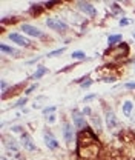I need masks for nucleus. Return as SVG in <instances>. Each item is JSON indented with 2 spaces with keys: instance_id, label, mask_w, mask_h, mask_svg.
I'll return each mask as SVG.
<instances>
[{
  "instance_id": "43",
  "label": "nucleus",
  "mask_w": 135,
  "mask_h": 160,
  "mask_svg": "<svg viewBox=\"0 0 135 160\" xmlns=\"http://www.w3.org/2000/svg\"><path fill=\"white\" fill-rule=\"evenodd\" d=\"M132 66H134V72H135V59H132Z\"/></svg>"
},
{
  "instance_id": "36",
  "label": "nucleus",
  "mask_w": 135,
  "mask_h": 160,
  "mask_svg": "<svg viewBox=\"0 0 135 160\" xmlns=\"http://www.w3.org/2000/svg\"><path fill=\"white\" fill-rule=\"evenodd\" d=\"M132 22V19H128V17H123V19H120V22H118V25L120 26H128L129 23Z\"/></svg>"
},
{
  "instance_id": "33",
  "label": "nucleus",
  "mask_w": 135,
  "mask_h": 160,
  "mask_svg": "<svg viewBox=\"0 0 135 160\" xmlns=\"http://www.w3.org/2000/svg\"><path fill=\"white\" fill-rule=\"evenodd\" d=\"M94 82H95V80H92V79L86 80L84 83H81V85H80V88H81V89H89V88L94 85Z\"/></svg>"
},
{
  "instance_id": "7",
  "label": "nucleus",
  "mask_w": 135,
  "mask_h": 160,
  "mask_svg": "<svg viewBox=\"0 0 135 160\" xmlns=\"http://www.w3.org/2000/svg\"><path fill=\"white\" fill-rule=\"evenodd\" d=\"M43 140H45V145H46V148L49 149V151H58L60 148H61V145H60V142L58 139L55 137V134L46 126L45 129H43Z\"/></svg>"
},
{
  "instance_id": "3",
  "label": "nucleus",
  "mask_w": 135,
  "mask_h": 160,
  "mask_svg": "<svg viewBox=\"0 0 135 160\" xmlns=\"http://www.w3.org/2000/svg\"><path fill=\"white\" fill-rule=\"evenodd\" d=\"M45 25H46L51 31L58 32V34H61V36H63V34H68L69 29H71L69 23L65 19H61V17H46Z\"/></svg>"
},
{
  "instance_id": "21",
  "label": "nucleus",
  "mask_w": 135,
  "mask_h": 160,
  "mask_svg": "<svg viewBox=\"0 0 135 160\" xmlns=\"http://www.w3.org/2000/svg\"><path fill=\"white\" fill-rule=\"evenodd\" d=\"M72 60H77V62H84V60H89L86 57V52L81 51V49H77V51H72L71 56H69Z\"/></svg>"
},
{
  "instance_id": "24",
  "label": "nucleus",
  "mask_w": 135,
  "mask_h": 160,
  "mask_svg": "<svg viewBox=\"0 0 135 160\" xmlns=\"http://www.w3.org/2000/svg\"><path fill=\"white\" fill-rule=\"evenodd\" d=\"M9 131L14 132V134H20V136H22V134L26 131V126H25V125H11V126H9Z\"/></svg>"
},
{
  "instance_id": "17",
  "label": "nucleus",
  "mask_w": 135,
  "mask_h": 160,
  "mask_svg": "<svg viewBox=\"0 0 135 160\" xmlns=\"http://www.w3.org/2000/svg\"><path fill=\"white\" fill-rule=\"evenodd\" d=\"M134 109H135V103L134 100L131 99H126L123 103H121V112L126 119H132V114H134Z\"/></svg>"
},
{
  "instance_id": "34",
  "label": "nucleus",
  "mask_w": 135,
  "mask_h": 160,
  "mask_svg": "<svg viewBox=\"0 0 135 160\" xmlns=\"http://www.w3.org/2000/svg\"><path fill=\"white\" fill-rule=\"evenodd\" d=\"M95 99H98V94H97V92H94V94H88V96L83 97V103H88V102L95 100Z\"/></svg>"
},
{
  "instance_id": "13",
  "label": "nucleus",
  "mask_w": 135,
  "mask_h": 160,
  "mask_svg": "<svg viewBox=\"0 0 135 160\" xmlns=\"http://www.w3.org/2000/svg\"><path fill=\"white\" fill-rule=\"evenodd\" d=\"M26 85H28L26 80H25V82H20V83H16V85H11L5 92H2V100H8V99H11V97L19 96L20 92H25L23 88H25Z\"/></svg>"
},
{
  "instance_id": "26",
  "label": "nucleus",
  "mask_w": 135,
  "mask_h": 160,
  "mask_svg": "<svg viewBox=\"0 0 135 160\" xmlns=\"http://www.w3.org/2000/svg\"><path fill=\"white\" fill-rule=\"evenodd\" d=\"M37 88H39V83H37V82H36V83H31V85L25 89V92H23V94H25V97H29L34 91H37Z\"/></svg>"
},
{
  "instance_id": "30",
  "label": "nucleus",
  "mask_w": 135,
  "mask_h": 160,
  "mask_svg": "<svg viewBox=\"0 0 135 160\" xmlns=\"http://www.w3.org/2000/svg\"><path fill=\"white\" fill-rule=\"evenodd\" d=\"M100 82H104V83H115L117 82V76L114 74H109V76H103V77H100Z\"/></svg>"
},
{
  "instance_id": "1",
  "label": "nucleus",
  "mask_w": 135,
  "mask_h": 160,
  "mask_svg": "<svg viewBox=\"0 0 135 160\" xmlns=\"http://www.w3.org/2000/svg\"><path fill=\"white\" fill-rule=\"evenodd\" d=\"M100 136L95 131L88 126L83 131L77 132V140H75V148H86V146H94V145H100ZM101 146V145H100Z\"/></svg>"
},
{
  "instance_id": "25",
  "label": "nucleus",
  "mask_w": 135,
  "mask_h": 160,
  "mask_svg": "<svg viewBox=\"0 0 135 160\" xmlns=\"http://www.w3.org/2000/svg\"><path fill=\"white\" fill-rule=\"evenodd\" d=\"M28 103V97H20L14 105H11V109H16V108H20V109H23L25 108V105Z\"/></svg>"
},
{
  "instance_id": "12",
  "label": "nucleus",
  "mask_w": 135,
  "mask_h": 160,
  "mask_svg": "<svg viewBox=\"0 0 135 160\" xmlns=\"http://www.w3.org/2000/svg\"><path fill=\"white\" fill-rule=\"evenodd\" d=\"M20 31H23V34L28 36V37H36V39L40 40L45 37V32L40 29L39 26H34L31 23H22L20 25Z\"/></svg>"
},
{
  "instance_id": "15",
  "label": "nucleus",
  "mask_w": 135,
  "mask_h": 160,
  "mask_svg": "<svg viewBox=\"0 0 135 160\" xmlns=\"http://www.w3.org/2000/svg\"><path fill=\"white\" fill-rule=\"evenodd\" d=\"M89 122H91V128H92L97 134L100 136V134L103 132V126H104V125H103V122H104L103 117H100V114L94 111V114L89 117Z\"/></svg>"
},
{
  "instance_id": "14",
  "label": "nucleus",
  "mask_w": 135,
  "mask_h": 160,
  "mask_svg": "<svg viewBox=\"0 0 135 160\" xmlns=\"http://www.w3.org/2000/svg\"><path fill=\"white\" fill-rule=\"evenodd\" d=\"M0 51H2V56H8V57H12V59H20L22 57V51L14 48V46H9L6 43H2L0 45Z\"/></svg>"
},
{
  "instance_id": "31",
  "label": "nucleus",
  "mask_w": 135,
  "mask_h": 160,
  "mask_svg": "<svg viewBox=\"0 0 135 160\" xmlns=\"http://www.w3.org/2000/svg\"><path fill=\"white\" fill-rule=\"evenodd\" d=\"M57 114L54 112V114H49L48 117H46V126H52V125H55L57 123Z\"/></svg>"
},
{
  "instance_id": "18",
  "label": "nucleus",
  "mask_w": 135,
  "mask_h": 160,
  "mask_svg": "<svg viewBox=\"0 0 135 160\" xmlns=\"http://www.w3.org/2000/svg\"><path fill=\"white\" fill-rule=\"evenodd\" d=\"M49 72V69L46 68V66H43V65H39L37 68H36V71L32 72V76L29 77L28 80H40L43 76H46Z\"/></svg>"
},
{
  "instance_id": "38",
  "label": "nucleus",
  "mask_w": 135,
  "mask_h": 160,
  "mask_svg": "<svg viewBox=\"0 0 135 160\" xmlns=\"http://www.w3.org/2000/svg\"><path fill=\"white\" fill-rule=\"evenodd\" d=\"M12 160H26V157H25V154L20 151V152H16V154H14Z\"/></svg>"
},
{
  "instance_id": "8",
  "label": "nucleus",
  "mask_w": 135,
  "mask_h": 160,
  "mask_svg": "<svg viewBox=\"0 0 135 160\" xmlns=\"http://www.w3.org/2000/svg\"><path fill=\"white\" fill-rule=\"evenodd\" d=\"M8 39L11 43H16L20 48H26V49H32L34 48V43L32 40L28 39L25 34H20V32H9L8 34Z\"/></svg>"
},
{
  "instance_id": "11",
  "label": "nucleus",
  "mask_w": 135,
  "mask_h": 160,
  "mask_svg": "<svg viewBox=\"0 0 135 160\" xmlns=\"http://www.w3.org/2000/svg\"><path fill=\"white\" fill-rule=\"evenodd\" d=\"M19 142H20V145H22V148H23V151H26V152H36V151L39 149L29 131H25V132L20 136Z\"/></svg>"
},
{
  "instance_id": "44",
  "label": "nucleus",
  "mask_w": 135,
  "mask_h": 160,
  "mask_svg": "<svg viewBox=\"0 0 135 160\" xmlns=\"http://www.w3.org/2000/svg\"><path fill=\"white\" fill-rule=\"evenodd\" d=\"M132 39L135 40V32H132Z\"/></svg>"
},
{
  "instance_id": "16",
  "label": "nucleus",
  "mask_w": 135,
  "mask_h": 160,
  "mask_svg": "<svg viewBox=\"0 0 135 160\" xmlns=\"http://www.w3.org/2000/svg\"><path fill=\"white\" fill-rule=\"evenodd\" d=\"M45 11H46V9H45V5H43V3H40V2L31 3V6L28 8V16H31L32 19H37Z\"/></svg>"
},
{
  "instance_id": "9",
  "label": "nucleus",
  "mask_w": 135,
  "mask_h": 160,
  "mask_svg": "<svg viewBox=\"0 0 135 160\" xmlns=\"http://www.w3.org/2000/svg\"><path fill=\"white\" fill-rule=\"evenodd\" d=\"M75 8H77L83 16H88L89 19H95L97 16H98V9H97L91 2H83V0L75 2Z\"/></svg>"
},
{
  "instance_id": "41",
  "label": "nucleus",
  "mask_w": 135,
  "mask_h": 160,
  "mask_svg": "<svg viewBox=\"0 0 135 160\" xmlns=\"http://www.w3.org/2000/svg\"><path fill=\"white\" fill-rule=\"evenodd\" d=\"M20 112H22V114H28V112H29V109H28V108H23Z\"/></svg>"
},
{
  "instance_id": "23",
  "label": "nucleus",
  "mask_w": 135,
  "mask_h": 160,
  "mask_svg": "<svg viewBox=\"0 0 135 160\" xmlns=\"http://www.w3.org/2000/svg\"><path fill=\"white\" fill-rule=\"evenodd\" d=\"M65 51H66V46H63V48H58V49H54V51H49L45 57L46 59H54V57H60L61 54H65Z\"/></svg>"
},
{
  "instance_id": "20",
  "label": "nucleus",
  "mask_w": 135,
  "mask_h": 160,
  "mask_svg": "<svg viewBox=\"0 0 135 160\" xmlns=\"http://www.w3.org/2000/svg\"><path fill=\"white\" fill-rule=\"evenodd\" d=\"M20 22V17L19 16H3L0 19V25L6 26V25H16Z\"/></svg>"
},
{
  "instance_id": "42",
  "label": "nucleus",
  "mask_w": 135,
  "mask_h": 160,
  "mask_svg": "<svg viewBox=\"0 0 135 160\" xmlns=\"http://www.w3.org/2000/svg\"><path fill=\"white\" fill-rule=\"evenodd\" d=\"M0 160H11V159H8L6 156H3V154H2V159H0Z\"/></svg>"
},
{
  "instance_id": "19",
  "label": "nucleus",
  "mask_w": 135,
  "mask_h": 160,
  "mask_svg": "<svg viewBox=\"0 0 135 160\" xmlns=\"http://www.w3.org/2000/svg\"><path fill=\"white\" fill-rule=\"evenodd\" d=\"M121 42H123L121 34H109L108 36V48H114L117 45H120Z\"/></svg>"
},
{
  "instance_id": "4",
  "label": "nucleus",
  "mask_w": 135,
  "mask_h": 160,
  "mask_svg": "<svg viewBox=\"0 0 135 160\" xmlns=\"http://www.w3.org/2000/svg\"><path fill=\"white\" fill-rule=\"evenodd\" d=\"M75 126L71 120L68 119H63L61 120V136H63V140L65 143L68 145V148H71L72 143H75L77 140V132H75Z\"/></svg>"
},
{
  "instance_id": "29",
  "label": "nucleus",
  "mask_w": 135,
  "mask_h": 160,
  "mask_svg": "<svg viewBox=\"0 0 135 160\" xmlns=\"http://www.w3.org/2000/svg\"><path fill=\"white\" fill-rule=\"evenodd\" d=\"M81 114H83L84 117H88V119H89V117L94 114V109H92L89 105H84V106L81 108Z\"/></svg>"
},
{
  "instance_id": "37",
  "label": "nucleus",
  "mask_w": 135,
  "mask_h": 160,
  "mask_svg": "<svg viewBox=\"0 0 135 160\" xmlns=\"http://www.w3.org/2000/svg\"><path fill=\"white\" fill-rule=\"evenodd\" d=\"M9 86H11V85H9V83H8V82H6L5 79L0 82V88H2V92H5V91H6V89H8Z\"/></svg>"
},
{
  "instance_id": "5",
  "label": "nucleus",
  "mask_w": 135,
  "mask_h": 160,
  "mask_svg": "<svg viewBox=\"0 0 135 160\" xmlns=\"http://www.w3.org/2000/svg\"><path fill=\"white\" fill-rule=\"evenodd\" d=\"M104 125H106V128L111 131V132H115V131H120V129H123L121 128V122L118 120L117 117V114L112 111V108H108V106H104Z\"/></svg>"
},
{
  "instance_id": "6",
  "label": "nucleus",
  "mask_w": 135,
  "mask_h": 160,
  "mask_svg": "<svg viewBox=\"0 0 135 160\" xmlns=\"http://www.w3.org/2000/svg\"><path fill=\"white\" fill-rule=\"evenodd\" d=\"M2 146L6 152H12V154L20 152V149H22L20 142H17L12 136H6L5 132H2Z\"/></svg>"
},
{
  "instance_id": "27",
  "label": "nucleus",
  "mask_w": 135,
  "mask_h": 160,
  "mask_svg": "<svg viewBox=\"0 0 135 160\" xmlns=\"http://www.w3.org/2000/svg\"><path fill=\"white\" fill-rule=\"evenodd\" d=\"M57 111V106L55 105H51V106H45L43 109H41V114L45 116V117H48L49 114H54Z\"/></svg>"
},
{
  "instance_id": "35",
  "label": "nucleus",
  "mask_w": 135,
  "mask_h": 160,
  "mask_svg": "<svg viewBox=\"0 0 135 160\" xmlns=\"http://www.w3.org/2000/svg\"><path fill=\"white\" fill-rule=\"evenodd\" d=\"M86 80H89V72H88V74H84V76H81V77H78V79L72 80V82H74V83H77V85H81V83H84Z\"/></svg>"
},
{
  "instance_id": "22",
  "label": "nucleus",
  "mask_w": 135,
  "mask_h": 160,
  "mask_svg": "<svg viewBox=\"0 0 135 160\" xmlns=\"http://www.w3.org/2000/svg\"><path fill=\"white\" fill-rule=\"evenodd\" d=\"M108 6H109V9L112 11V16H120V14H123V8L117 3V2H109V3H106Z\"/></svg>"
},
{
  "instance_id": "32",
  "label": "nucleus",
  "mask_w": 135,
  "mask_h": 160,
  "mask_svg": "<svg viewBox=\"0 0 135 160\" xmlns=\"http://www.w3.org/2000/svg\"><path fill=\"white\" fill-rule=\"evenodd\" d=\"M120 88H123V89H128V91H134L135 89V82H126V83H123V85H118Z\"/></svg>"
},
{
  "instance_id": "10",
  "label": "nucleus",
  "mask_w": 135,
  "mask_h": 160,
  "mask_svg": "<svg viewBox=\"0 0 135 160\" xmlns=\"http://www.w3.org/2000/svg\"><path fill=\"white\" fill-rule=\"evenodd\" d=\"M71 122L74 123L77 131H83L84 128L89 126L88 122H86V117L81 114V109H78V108H72L71 109Z\"/></svg>"
},
{
  "instance_id": "39",
  "label": "nucleus",
  "mask_w": 135,
  "mask_h": 160,
  "mask_svg": "<svg viewBox=\"0 0 135 160\" xmlns=\"http://www.w3.org/2000/svg\"><path fill=\"white\" fill-rule=\"evenodd\" d=\"M41 59H43L41 56H37V57H34V59L28 60V62H26V65H34V63H39V62H40Z\"/></svg>"
},
{
  "instance_id": "40",
  "label": "nucleus",
  "mask_w": 135,
  "mask_h": 160,
  "mask_svg": "<svg viewBox=\"0 0 135 160\" xmlns=\"http://www.w3.org/2000/svg\"><path fill=\"white\" fill-rule=\"evenodd\" d=\"M34 102H37V103H40V102H48V97H46V96H39ZM40 105H41V103H40Z\"/></svg>"
},
{
  "instance_id": "2",
  "label": "nucleus",
  "mask_w": 135,
  "mask_h": 160,
  "mask_svg": "<svg viewBox=\"0 0 135 160\" xmlns=\"http://www.w3.org/2000/svg\"><path fill=\"white\" fill-rule=\"evenodd\" d=\"M103 56H104V57H111L112 62L120 63L121 60L128 59V57L131 56V48H129V45H128L126 42H121L120 45H117L114 48H108V49L103 52Z\"/></svg>"
},
{
  "instance_id": "28",
  "label": "nucleus",
  "mask_w": 135,
  "mask_h": 160,
  "mask_svg": "<svg viewBox=\"0 0 135 160\" xmlns=\"http://www.w3.org/2000/svg\"><path fill=\"white\" fill-rule=\"evenodd\" d=\"M45 5V9H54L55 6H60L63 5V2H58V0H52V2H43Z\"/></svg>"
}]
</instances>
